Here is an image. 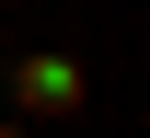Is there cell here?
Masks as SVG:
<instances>
[{
  "instance_id": "6da1fadb",
  "label": "cell",
  "mask_w": 150,
  "mask_h": 138,
  "mask_svg": "<svg viewBox=\"0 0 150 138\" xmlns=\"http://www.w3.org/2000/svg\"><path fill=\"white\" fill-rule=\"evenodd\" d=\"M12 104L23 115H81V58H23L12 69Z\"/></svg>"
},
{
  "instance_id": "7a4b0ae2",
  "label": "cell",
  "mask_w": 150,
  "mask_h": 138,
  "mask_svg": "<svg viewBox=\"0 0 150 138\" xmlns=\"http://www.w3.org/2000/svg\"><path fill=\"white\" fill-rule=\"evenodd\" d=\"M0 138H23V127H0Z\"/></svg>"
}]
</instances>
